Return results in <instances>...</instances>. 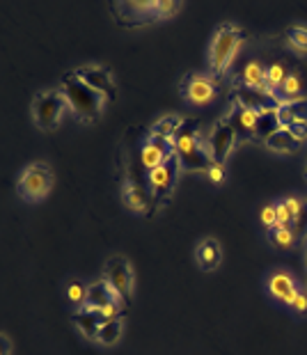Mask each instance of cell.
Returning <instances> with one entry per match:
<instances>
[{"label": "cell", "mask_w": 307, "mask_h": 355, "mask_svg": "<svg viewBox=\"0 0 307 355\" xmlns=\"http://www.w3.org/2000/svg\"><path fill=\"white\" fill-rule=\"evenodd\" d=\"M172 142H175V152L179 161H182L184 170L209 172V168L213 165L211 149H209V135L207 138L202 135L198 119H184V124L179 126Z\"/></svg>", "instance_id": "1"}, {"label": "cell", "mask_w": 307, "mask_h": 355, "mask_svg": "<svg viewBox=\"0 0 307 355\" xmlns=\"http://www.w3.org/2000/svg\"><path fill=\"white\" fill-rule=\"evenodd\" d=\"M243 42H245L243 28H238L231 21H225V24L216 28L211 44H209V71H211V78H220L229 69L231 60L236 58Z\"/></svg>", "instance_id": "2"}, {"label": "cell", "mask_w": 307, "mask_h": 355, "mask_svg": "<svg viewBox=\"0 0 307 355\" xmlns=\"http://www.w3.org/2000/svg\"><path fill=\"white\" fill-rule=\"evenodd\" d=\"M69 101V110L76 115L78 122H94L101 115L103 105H106V96L89 87L85 80H80L76 73L69 71L62 78V87H60Z\"/></svg>", "instance_id": "3"}, {"label": "cell", "mask_w": 307, "mask_h": 355, "mask_svg": "<svg viewBox=\"0 0 307 355\" xmlns=\"http://www.w3.org/2000/svg\"><path fill=\"white\" fill-rule=\"evenodd\" d=\"M64 110H69V101L62 89H42L33 99V119L42 131H51L60 124Z\"/></svg>", "instance_id": "4"}, {"label": "cell", "mask_w": 307, "mask_h": 355, "mask_svg": "<svg viewBox=\"0 0 307 355\" xmlns=\"http://www.w3.org/2000/svg\"><path fill=\"white\" fill-rule=\"evenodd\" d=\"M53 170H51L49 163L44 161H35L26 165L21 170V175L17 179V193L21 200L26 202H35V200H42L44 195L51 191L53 186Z\"/></svg>", "instance_id": "5"}, {"label": "cell", "mask_w": 307, "mask_h": 355, "mask_svg": "<svg viewBox=\"0 0 307 355\" xmlns=\"http://www.w3.org/2000/svg\"><path fill=\"white\" fill-rule=\"evenodd\" d=\"M179 172H182V161H179L177 152L172 154L166 163H161L159 168H154V170L147 172L149 193H152L154 204L156 202L166 204L170 200V195H172V191H175V186H177Z\"/></svg>", "instance_id": "6"}, {"label": "cell", "mask_w": 307, "mask_h": 355, "mask_svg": "<svg viewBox=\"0 0 307 355\" xmlns=\"http://www.w3.org/2000/svg\"><path fill=\"white\" fill-rule=\"evenodd\" d=\"M110 12L117 24L126 28L145 26L159 19L156 0H117V3H110Z\"/></svg>", "instance_id": "7"}, {"label": "cell", "mask_w": 307, "mask_h": 355, "mask_svg": "<svg viewBox=\"0 0 307 355\" xmlns=\"http://www.w3.org/2000/svg\"><path fill=\"white\" fill-rule=\"evenodd\" d=\"M103 277L108 279L110 286L119 293L124 305H131L133 300V282H136V275H133L131 261L126 259L124 254H112L103 263Z\"/></svg>", "instance_id": "8"}, {"label": "cell", "mask_w": 307, "mask_h": 355, "mask_svg": "<svg viewBox=\"0 0 307 355\" xmlns=\"http://www.w3.org/2000/svg\"><path fill=\"white\" fill-rule=\"evenodd\" d=\"M179 92L184 94L186 101H191L195 105H204L216 99L218 85H216V78H211L209 73L188 71L182 80H179Z\"/></svg>", "instance_id": "9"}, {"label": "cell", "mask_w": 307, "mask_h": 355, "mask_svg": "<svg viewBox=\"0 0 307 355\" xmlns=\"http://www.w3.org/2000/svg\"><path fill=\"white\" fill-rule=\"evenodd\" d=\"M231 99L245 105V108H250V110H278L282 105V96L278 92H273V89L248 87V85H243L238 78L234 83V96H231Z\"/></svg>", "instance_id": "10"}, {"label": "cell", "mask_w": 307, "mask_h": 355, "mask_svg": "<svg viewBox=\"0 0 307 355\" xmlns=\"http://www.w3.org/2000/svg\"><path fill=\"white\" fill-rule=\"evenodd\" d=\"M236 142H238L236 131H234V126H231V122L227 119V115L216 119V124L211 126V131H209V149H211L213 163L227 161L231 147H234Z\"/></svg>", "instance_id": "11"}, {"label": "cell", "mask_w": 307, "mask_h": 355, "mask_svg": "<svg viewBox=\"0 0 307 355\" xmlns=\"http://www.w3.org/2000/svg\"><path fill=\"white\" fill-rule=\"evenodd\" d=\"M73 73L85 80L89 87H94L96 92H101L106 99H115L117 96V85H115V76L108 67H101V64H80L73 69Z\"/></svg>", "instance_id": "12"}, {"label": "cell", "mask_w": 307, "mask_h": 355, "mask_svg": "<svg viewBox=\"0 0 307 355\" xmlns=\"http://www.w3.org/2000/svg\"><path fill=\"white\" fill-rule=\"evenodd\" d=\"M259 115H261V110H250V108H245V105L231 99V110L227 112V119L231 122V126H234L238 142L257 138Z\"/></svg>", "instance_id": "13"}, {"label": "cell", "mask_w": 307, "mask_h": 355, "mask_svg": "<svg viewBox=\"0 0 307 355\" xmlns=\"http://www.w3.org/2000/svg\"><path fill=\"white\" fill-rule=\"evenodd\" d=\"M172 154H175V142L170 138H159L154 133H149L147 140L140 147V161L147 168V172L159 168L161 163H166Z\"/></svg>", "instance_id": "14"}, {"label": "cell", "mask_w": 307, "mask_h": 355, "mask_svg": "<svg viewBox=\"0 0 307 355\" xmlns=\"http://www.w3.org/2000/svg\"><path fill=\"white\" fill-rule=\"evenodd\" d=\"M266 284H268V293H271L275 300L284 303V305H291L296 300L298 293H301L294 275H289L287 270H273V273L268 275Z\"/></svg>", "instance_id": "15"}, {"label": "cell", "mask_w": 307, "mask_h": 355, "mask_svg": "<svg viewBox=\"0 0 307 355\" xmlns=\"http://www.w3.org/2000/svg\"><path fill=\"white\" fill-rule=\"evenodd\" d=\"M122 303V298H119V293L112 289L110 282L106 277L101 279H94V282L87 284V296H85V305L83 307H89V309H101L103 305H110V303Z\"/></svg>", "instance_id": "16"}, {"label": "cell", "mask_w": 307, "mask_h": 355, "mask_svg": "<svg viewBox=\"0 0 307 355\" xmlns=\"http://www.w3.org/2000/svg\"><path fill=\"white\" fill-rule=\"evenodd\" d=\"M122 200L126 207L133 211H140V214H149V207L154 204L149 186L136 184V181H131V179H126L122 184Z\"/></svg>", "instance_id": "17"}, {"label": "cell", "mask_w": 307, "mask_h": 355, "mask_svg": "<svg viewBox=\"0 0 307 355\" xmlns=\"http://www.w3.org/2000/svg\"><path fill=\"white\" fill-rule=\"evenodd\" d=\"M195 259H198V266L204 270V273H211L220 266L222 261V248L218 243V239H202L198 243V250H195Z\"/></svg>", "instance_id": "18"}, {"label": "cell", "mask_w": 307, "mask_h": 355, "mask_svg": "<svg viewBox=\"0 0 307 355\" xmlns=\"http://www.w3.org/2000/svg\"><path fill=\"white\" fill-rule=\"evenodd\" d=\"M71 323L76 326L87 339H92V342H96V337H99V328L103 319L99 316V312L96 309H89V307H80L76 309V312L71 314Z\"/></svg>", "instance_id": "19"}, {"label": "cell", "mask_w": 307, "mask_h": 355, "mask_svg": "<svg viewBox=\"0 0 307 355\" xmlns=\"http://www.w3.org/2000/svg\"><path fill=\"white\" fill-rule=\"evenodd\" d=\"M275 112H278V119H280L282 128H287L294 122H307V96L282 101V105Z\"/></svg>", "instance_id": "20"}, {"label": "cell", "mask_w": 307, "mask_h": 355, "mask_svg": "<svg viewBox=\"0 0 307 355\" xmlns=\"http://www.w3.org/2000/svg\"><path fill=\"white\" fill-rule=\"evenodd\" d=\"M238 80H241L243 85L254 87V89H271L266 83V69L261 67L259 60H250V62H245Z\"/></svg>", "instance_id": "21"}, {"label": "cell", "mask_w": 307, "mask_h": 355, "mask_svg": "<svg viewBox=\"0 0 307 355\" xmlns=\"http://www.w3.org/2000/svg\"><path fill=\"white\" fill-rule=\"evenodd\" d=\"M184 124V119L179 115H172V112H168V115L159 117L156 122L152 124V128H149V133L159 135V138H175V133L179 131V126Z\"/></svg>", "instance_id": "22"}, {"label": "cell", "mask_w": 307, "mask_h": 355, "mask_svg": "<svg viewBox=\"0 0 307 355\" xmlns=\"http://www.w3.org/2000/svg\"><path fill=\"white\" fill-rule=\"evenodd\" d=\"M282 124H280V119H278V112L275 110H261V115H259V124H257V142H266L275 131H280Z\"/></svg>", "instance_id": "23"}, {"label": "cell", "mask_w": 307, "mask_h": 355, "mask_svg": "<svg viewBox=\"0 0 307 355\" xmlns=\"http://www.w3.org/2000/svg\"><path fill=\"white\" fill-rule=\"evenodd\" d=\"M122 330H124V319H110V321H103L101 328H99V337L96 342L101 346H115L122 337Z\"/></svg>", "instance_id": "24"}, {"label": "cell", "mask_w": 307, "mask_h": 355, "mask_svg": "<svg viewBox=\"0 0 307 355\" xmlns=\"http://www.w3.org/2000/svg\"><path fill=\"white\" fill-rule=\"evenodd\" d=\"M266 147L275 149V152H296V149L301 147V140H296L287 128H280V131H275L271 138L266 140Z\"/></svg>", "instance_id": "25"}, {"label": "cell", "mask_w": 307, "mask_h": 355, "mask_svg": "<svg viewBox=\"0 0 307 355\" xmlns=\"http://www.w3.org/2000/svg\"><path fill=\"white\" fill-rule=\"evenodd\" d=\"M278 94L282 96V101H291V99L303 96V83H301V76H298V71L287 73V78L282 80V85L278 89Z\"/></svg>", "instance_id": "26"}, {"label": "cell", "mask_w": 307, "mask_h": 355, "mask_svg": "<svg viewBox=\"0 0 307 355\" xmlns=\"http://www.w3.org/2000/svg\"><path fill=\"white\" fill-rule=\"evenodd\" d=\"M284 40H287V44L291 49L307 53V26L291 24L287 30H284Z\"/></svg>", "instance_id": "27"}, {"label": "cell", "mask_w": 307, "mask_h": 355, "mask_svg": "<svg viewBox=\"0 0 307 355\" xmlns=\"http://www.w3.org/2000/svg\"><path fill=\"white\" fill-rule=\"evenodd\" d=\"M271 241L278 248H291L296 241V234L291 230V225H275V227H271Z\"/></svg>", "instance_id": "28"}, {"label": "cell", "mask_w": 307, "mask_h": 355, "mask_svg": "<svg viewBox=\"0 0 307 355\" xmlns=\"http://www.w3.org/2000/svg\"><path fill=\"white\" fill-rule=\"evenodd\" d=\"M287 73L289 71H284L282 62H271V64L266 67V83H268V87H271L273 92H278L280 85H282V80L287 78Z\"/></svg>", "instance_id": "29"}, {"label": "cell", "mask_w": 307, "mask_h": 355, "mask_svg": "<svg viewBox=\"0 0 307 355\" xmlns=\"http://www.w3.org/2000/svg\"><path fill=\"white\" fill-rule=\"evenodd\" d=\"M67 296H69L71 303L83 307L85 296H87V286L83 282H78V279H69V282H67Z\"/></svg>", "instance_id": "30"}, {"label": "cell", "mask_w": 307, "mask_h": 355, "mask_svg": "<svg viewBox=\"0 0 307 355\" xmlns=\"http://www.w3.org/2000/svg\"><path fill=\"white\" fill-rule=\"evenodd\" d=\"M179 10H182V0H156L159 19H168L172 14H177Z\"/></svg>", "instance_id": "31"}, {"label": "cell", "mask_w": 307, "mask_h": 355, "mask_svg": "<svg viewBox=\"0 0 307 355\" xmlns=\"http://www.w3.org/2000/svg\"><path fill=\"white\" fill-rule=\"evenodd\" d=\"M261 223H264V227H275L278 225V211H275V204H266L264 209H261Z\"/></svg>", "instance_id": "32"}, {"label": "cell", "mask_w": 307, "mask_h": 355, "mask_svg": "<svg viewBox=\"0 0 307 355\" xmlns=\"http://www.w3.org/2000/svg\"><path fill=\"white\" fill-rule=\"evenodd\" d=\"M284 204H287L289 214H291V220H298L303 214V200L294 198V195H289V198H284Z\"/></svg>", "instance_id": "33"}, {"label": "cell", "mask_w": 307, "mask_h": 355, "mask_svg": "<svg viewBox=\"0 0 307 355\" xmlns=\"http://www.w3.org/2000/svg\"><path fill=\"white\" fill-rule=\"evenodd\" d=\"M207 177L211 179V184H222V179H225V163H213L211 168H209Z\"/></svg>", "instance_id": "34"}, {"label": "cell", "mask_w": 307, "mask_h": 355, "mask_svg": "<svg viewBox=\"0 0 307 355\" xmlns=\"http://www.w3.org/2000/svg\"><path fill=\"white\" fill-rule=\"evenodd\" d=\"M275 211H278V225H291V223H294V220H291V214H289L284 200L275 202Z\"/></svg>", "instance_id": "35"}, {"label": "cell", "mask_w": 307, "mask_h": 355, "mask_svg": "<svg viewBox=\"0 0 307 355\" xmlns=\"http://www.w3.org/2000/svg\"><path fill=\"white\" fill-rule=\"evenodd\" d=\"M287 131L294 135L296 140H305L307 138V122H294V124H289L287 126Z\"/></svg>", "instance_id": "36"}, {"label": "cell", "mask_w": 307, "mask_h": 355, "mask_svg": "<svg viewBox=\"0 0 307 355\" xmlns=\"http://www.w3.org/2000/svg\"><path fill=\"white\" fill-rule=\"evenodd\" d=\"M289 307L294 309L296 314H307V293H303V291L298 293L296 300H294V303H291Z\"/></svg>", "instance_id": "37"}, {"label": "cell", "mask_w": 307, "mask_h": 355, "mask_svg": "<svg viewBox=\"0 0 307 355\" xmlns=\"http://www.w3.org/2000/svg\"><path fill=\"white\" fill-rule=\"evenodd\" d=\"M0 339H3V355H10V353H12V342H10V337H7L5 332H3V335H0Z\"/></svg>", "instance_id": "38"}, {"label": "cell", "mask_w": 307, "mask_h": 355, "mask_svg": "<svg viewBox=\"0 0 307 355\" xmlns=\"http://www.w3.org/2000/svg\"><path fill=\"white\" fill-rule=\"evenodd\" d=\"M305 177H307V170H305Z\"/></svg>", "instance_id": "39"}, {"label": "cell", "mask_w": 307, "mask_h": 355, "mask_svg": "<svg viewBox=\"0 0 307 355\" xmlns=\"http://www.w3.org/2000/svg\"><path fill=\"white\" fill-rule=\"evenodd\" d=\"M305 261H307V259H305Z\"/></svg>", "instance_id": "40"}]
</instances>
